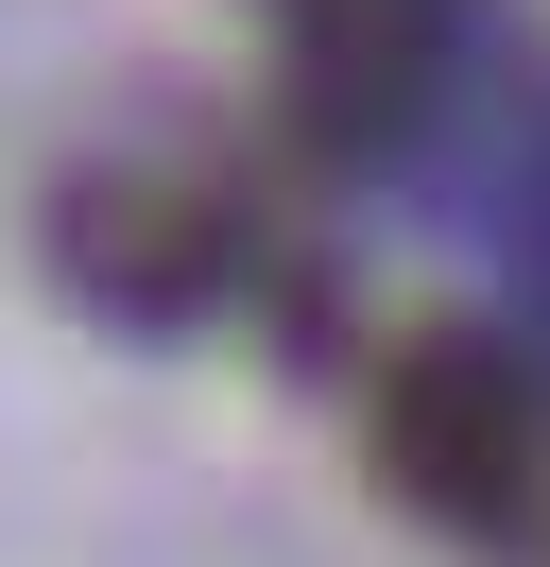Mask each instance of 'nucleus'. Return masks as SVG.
<instances>
[{
	"label": "nucleus",
	"mask_w": 550,
	"mask_h": 567,
	"mask_svg": "<svg viewBox=\"0 0 550 567\" xmlns=\"http://www.w3.org/2000/svg\"><path fill=\"white\" fill-rule=\"evenodd\" d=\"M52 276L121 327H190V310L241 292V224L172 173H69L52 189Z\"/></svg>",
	"instance_id": "2"
},
{
	"label": "nucleus",
	"mask_w": 550,
	"mask_h": 567,
	"mask_svg": "<svg viewBox=\"0 0 550 567\" xmlns=\"http://www.w3.org/2000/svg\"><path fill=\"white\" fill-rule=\"evenodd\" d=\"M378 482L412 498L430 533H465V550H516L550 498V395L533 361L499 344V327H412L396 361H378Z\"/></svg>",
	"instance_id": "1"
}]
</instances>
